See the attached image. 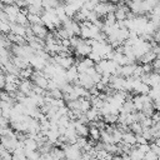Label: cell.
<instances>
[{
    "label": "cell",
    "instance_id": "cell-1",
    "mask_svg": "<svg viewBox=\"0 0 160 160\" xmlns=\"http://www.w3.org/2000/svg\"><path fill=\"white\" fill-rule=\"evenodd\" d=\"M0 144H1L6 150H9V151L12 152V150H14V149L18 146V144H19V140H18V138H16L15 130H14V132H11V134L1 135V138H0Z\"/></svg>",
    "mask_w": 160,
    "mask_h": 160
},
{
    "label": "cell",
    "instance_id": "cell-2",
    "mask_svg": "<svg viewBox=\"0 0 160 160\" xmlns=\"http://www.w3.org/2000/svg\"><path fill=\"white\" fill-rule=\"evenodd\" d=\"M72 50H74V52H75L76 56H79V58H85V56H88V55L90 54V51H91V45H90L86 40L82 39Z\"/></svg>",
    "mask_w": 160,
    "mask_h": 160
},
{
    "label": "cell",
    "instance_id": "cell-3",
    "mask_svg": "<svg viewBox=\"0 0 160 160\" xmlns=\"http://www.w3.org/2000/svg\"><path fill=\"white\" fill-rule=\"evenodd\" d=\"M29 62H30V66H31L32 69H35V70H42L44 66H45L49 61H48L46 59L41 58V56L38 55V54H32V55L29 58Z\"/></svg>",
    "mask_w": 160,
    "mask_h": 160
},
{
    "label": "cell",
    "instance_id": "cell-4",
    "mask_svg": "<svg viewBox=\"0 0 160 160\" xmlns=\"http://www.w3.org/2000/svg\"><path fill=\"white\" fill-rule=\"evenodd\" d=\"M75 84H79V85H81L82 88H85V89H88V90L95 85V82H94V80L91 79V76H90L89 74H86V72H79L78 81H76Z\"/></svg>",
    "mask_w": 160,
    "mask_h": 160
},
{
    "label": "cell",
    "instance_id": "cell-5",
    "mask_svg": "<svg viewBox=\"0 0 160 160\" xmlns=\"http://www.w3.org/2000/svg\"><path fill=\"white\" fill-rule=\"evenodd\" d=\"M31 26V30H32V34L36 36V38H39V39H45L46 38V35L49 34V29L44 25V24H32V25H30Z\"/></svg>",
    "mask_w": 160,
    "mask_h": 160
},
{
    "label": "cell",
    "instance_id": "cell-6",
    "mask_svg": "<svg viewBox=\"0 0 160 160\" xmlns=\"http://www.w3.org/2000/svg\"><path fill=\"white\" fill-rule=\"evenodd\" d=\"M65 78L68 80V82H71V84H75L78 81V78H79V70L76 68V65H71L69 69L65 70Z\"/></svg>",
    "mask_w": 160,
    "mask_h": 160
},
{
    "label": "cell",
    "instance_id": "cell-7",
    "mask_svg": "<svg viewBox=\"0 0 160 160\" xmlns=\"http://www.w3.org/2000/svg\"><path fill=\"white\" fill-rule=\"evenodd\" d=\"M32 85H34V82L31 81V79H20L19 85H18V90L24 92L25 95H30Z\"/></svg>",
    "mask_w": 160,
    "mask_h": 160
},
{
    "label": "cell",
    "instance_id": "cell-8",
    "mask_svg": "<svg viewBox=\"0 0 160 160\" xmlns=\"http://www.w3.org/2000/svg\"><path fill=\"white\" fill-rule=\"evenodd\" d=\"M121 141L122 142H126L129 145H135L136 144V134H134L131 130H125L122 131V136H121Z\"/></svg>",
    "mask_w": 160,
    "mask_h": 160
},
{
    "label": "cell",
    "instance_id": "cell-9",
    "mask_svg": "<svg viewBox=\"0 0 160 160\" xmlns=\"http://www.w3.org/2000/svg\"><path fill=\"white\" fill-rule=\"evenodd\" d=\"M10 32L25 38V34H26V26L20 25V24H18V22H11V24H10Z\"/></svg>",
    "mask_w": 160,
    "mask_h": 160
},
{
    "label": "cell",
    "instance_id": "cell-10",
    "mask_svg": "<svg viewBox=\"0 0 160 160\" xmlns=\"http://www.w3.org/2000/svg\"><path fill=\"white\" fill-rule=\"evenodd\" d=\"M156 58H158V55H156L154 51L149 50V51H146L141 58H139L138 61H140V64H151Z\"/></svg>",
    "mask_w": 160,
    "mask_h": 160
},
{
    "label": "cell",
    "instance_id": "cell-11",
    "mask_svg": "<svg viewBox=\"0 0 160 160\" xmlns=\"http://www.w3.org/2000/svg\"><path fill=\"white\" fill-rule=\"evenodd\" d=\"M134 111H136V110H135V106H134V102H132L131 98H129V99H126V100L122 102V105H121V108H120V112L129 114V112H134Z\"/></svg>",
    "mask_w": 160,
    "mask_h": 160
},
{
    "label": "cell",
    "instance_id": "cell-12",
    "mask_svg": "<svg viewBox=\"0 0 160 160\" xmlns=\"http://www.w3.org/2000/svg\"><path fill=\"white\" fill-rule=\"evenodd\" d=\"M85 115H86V118H88L89 121H95V120H99V119L101 118L100 110L96 109V108H94V106H91V108L85 112Z\"/></svg>",
    "mask_w": 160,
    "mask_h": 160
},
{
    "label": "cell",
    "instance_id": "cell-13",
    "mask_svg": "<svg viewBox=\"0 0 160 160\" xmlns=\"http://www.w3.org/2000/svg\"><path fill=\"white\" fill-rule=\"evenodd\" d=\"M89 138L92 141H99L100 140V129L94 125H89Z\"/></svg>",
    "mask_w": 160,
    "mask_h": 160
},
{
    "label": "cell",
    "instance_id": "cell-14",
    "mask_svg": "<svg viewBox=\"0 0 160 160\" xmlns=\"http://www.w3.org/2000/svg\"><path fill=\"white\" fill-rule=\"evenodd\" d=\"M149 90H150V86L146 84V82H144V81H140L135 88H134V92L135 94H148L149 92Z\"/></svg>",
    "mask_w": 160,
    "mask_h": 160
},
{
    "label": "cell",
    "instance_id": "cell-15",
    "mask_svg": "<svg viewBox=\"0 0 160 160\" xmlns=\"http://www.w3.org/2000/svg\"><path fill=\"white\" fill-rule=\"evenodd\" d=\"M15 22L20 24V25H24V26H28L29 25V21H28V15L24 14L21 10L16 14V19H15Z\"/></svg>",
    "mask_w": 160,
    "mask_h": 160
},
{
    "label": "cell",
    "instance_id": "cell-16",
    "mask_svg": "<svg viewBox=\"0 0 160 160\" xmlns=\"http://www.w3.org/2000/svg\"><path fill=\"white\" fill-rule=\"evenodd\" d=\"M32 68L31 66H26L24 69H20V72H19V78L20 79H30L31 75H32Z\"/></svg>",
    "mask_w": 160,
    "mask_h": 160
},
{
    "label": "cell",
    "instance_id": "cell-17",
    "mask_svg": "<svg viewBox=\"0 0 160 160\" xmlns=\"http://www.w3.org/2000/svg\"><path fill=\"white\" fill-rule=\"evenodd\" d=\"M28 21L30 25L32 24H42L41 21V15H38V14H28Z\"/></svg>",
    "mask_w": 160,
    "mask_h": 160
},
{
    "label": "cell",
    "instance_id": "cell-18",
    "mask_svg": "<svg viewBox=\"0 0 160 160\" xmlns=\"http://www.w3.org/2000/svg\"><path fill=\"white\" fill-rule=\"evenodd\" d=\"M129 130H131L134 134H141L142 131V125L140 121H134L129 125Z\"/></svg>",
    "mask_w": 160,
    "mask_h": 160
},
{
    "label": "cell",
    "instance_id": "cell-19",
    "mask_svg": "<svg viewBox=\"0 0 160 160\" xmlns=\"http://www.w3.org/2000/svg\"><path fill=\"white\" fill-rule=\"evenodd\" d=\"M10 24L9 21H1L0 22V31L2 34H9L10 32Z\"/></svg>",
    "mask_w": 160,
    "mask_h": 160
},
{
    "label": "cell",
    "instance_id": "cell-20",
    "mask_svg": "<svg viewBox=\"0 0 160 160\" xmlns=\"http://www.w3.org/2000/svg\"><path fill=\"white\" fill-rule=\"evenodd\" d=\"M150 150H152L158 155V158H160V145H156L154 141H151L150 142Z\"/></svg>",
    "mask_w": 160,
    "mask_h": 160
},
{
    "label": "cell",
    "instance_id": "cell-21",
    "mask_svg": "<svg viewBox=\"0 0 160 160\" xmlns=\"http://www.w3.org/2000/svg\"><path fill=\"white\" fill-rule=\"evenodd\" d=\"M144 159H158V155L152 150H149L144 154Z\"/></svg>",
    "mask_w": 160,
    "mask_h": 160
},
{
    "label": "cell",
    "instance_id": "cell-22",
    "mask_svg": "<svg viewBox=\"0 0 160 160\" xmlns=\"http://www.w3.org/2000/svg\"><path fill=\"white\" fill-rule=\"evenodd\" d=\"M5 85V74H4V69L0 66V89L4 88Z\"/></svg>",
    "mask_w": 160,
    "mask_h": 160
},
{
    "label": "cell",
    "instance_id": "cell-23",
    "mask_svg": "<svg viewBox=\"0 0 160 160\" xmlns=\"http://www.w3.org/2000/svg\"><path fill=\"white\" fill-rule=\"evenodd\" d=\"M0 2H2V4H11L12 0H0Z\"/></svg>",
    "mask_w": 160,
    "mask_h": 160
},
{
    "label": "cell",
    "instance_id": "cell-24",
    "mask_svg": "<svg viewBox=\"0 0 160 160\" xmlns=\"http://www.w3.org/2000/svg\"><path fill=\"white\" fill-rule=\"evenodd\" d=\"M0 95H1V90H0Z\"/></svg>",
    "mask_w": 160,
    "mask_h": 160
}]
</instances>
